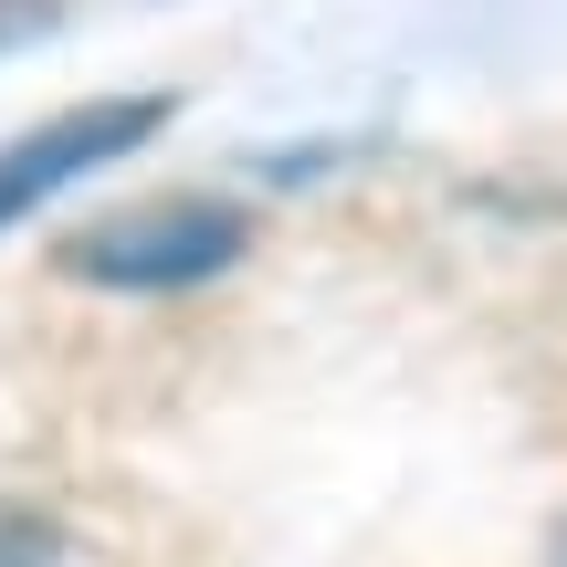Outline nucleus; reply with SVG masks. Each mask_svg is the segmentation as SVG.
Masks as SVG:
<instances>
[{
  "instance_id": "7ed1b4c3",
  "label": "nucleus",
  "mask_w": 567,
  "mask_h": 567,
  "mask_svg": "<svg viewBox=\"0 0 567 567\" xmlns=\"http://www.w3.org/2000/svg\"><path fill=\"white\" fill-rule=\"evenodd\" d=\"M53 11H63V0H0V53H11V42H32Z\"/></svg>"
},
{
  "instance_id": "f03ea898",
  "label": "nucleus",
  "mask_w": 567,
  "mask_h": 567,
  "mask_svg": "<svg viewBox=\"0 0 567 567\" xmlns=\"http://www.w3.org/2000/svg\"><path fill=\"white\" fill-rule=\"evenodd\" d=\"M158 126H168V95H105V105H74V116H53V126H32V137H11V147H0V231L32 221L53 189H74L84 168L126 158V147L158 137Z\"/></svg>"
},
{
  "instance_id": "f257e3e1",
  "label": "nucleus",
  "mask_w": 567,
  "mask_h": 567,
  "mask_svg": "<svg viewBox=\"0 0 567 567\" xmlns=\"http://www.w3.org/2000/svg\"><path fill=\"white\" fill-rule=\"evenodd\" d=\"M221 264H243V210H221V200H158V210H126V221L84 231V243L63 252V274H84V284H126V295L210 284Z\"/></svg>"
},
{
  "instance_id": "20e7f679",
  "label": "nucleus",
  "mask_w": 567,
  "mask_h": 567,
  "mask_svg": "<svg viewBox=\"0 0 567 567\" xmlns=\"http://www.w3.org/2000/svg\"><path fill=\"white\" fill-rule=\"evenodd\" d=\"M557 567H567V526H557Z\"/></svg>"
}]
</instances>
